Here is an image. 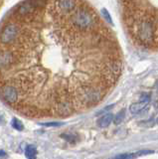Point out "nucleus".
Wrapping results in <instances>:
<instances>
[{
  "label": "nucleus",
  "instance_id": "nucleus-1",
  "mask_svg": "<svg viewBox=\"0 0 158 159\" xmlns=\"http://www.w3.org/2000/svg\"><path fill=\"white\" fill-rule=\"evenodd\" d=\"M122 71L114 33L86 0H23L0 23V100L26 117L89 111Z\"/></svg>",
  "mask_w": 158,
  "mask_h": 159
},
{
  "label": "nucleus",
  "instance_id": "nucleus-2",
  "mask_svg": "<svg viewBox=\"0 0 158 159\" xmlns=\"http://www.w3.org/2000/svg\"><path fill=\"white\" fill-rule=\"evenodd\" d=\"M148 105V101H139V103H134L129 106V111L131 113L136 114L143 111Z\"/></svg>",
  "mask_w": 158,
  "mask_h": 159
},
{
  "label": "nucleus",
  "instance_id": "nucleus-3",
  "mask_svg": "<svg viewBox=\"0 0 158 159\" xmlns=\"http://www.w3.org/2000/svg\"><path fill=\"white\" fill-rule=\"evenodd\" d=\"M114 120V116L112 113H107L102 116L101 118L97 121V124H99L101 127H107L110 124V122Z\"/></svg>",
  "mask_w": 158,
  "mask_h": 159
},
{
  "label": "nucleus",
  "instance_id": "nucleus-4",
  "mask_svg": "<svg viewBox=\"0 0 158 159\" xmlns=\"http://www.w3.org/2000/svg\"><path fill=\"white\" fill-rule=\"evenodd\" d=\"M36 153H37V149H36V147L34 146V145H28V146L26 147L25 155L27 156L28 158L36 156Z\"/></svg>",
  "mask_w": 158,
  "mask_h": 159
},
{
  "label": "nucleus",
  "instance_id": "nucleus-5",
  "mask_svg": "<svg viewBox=\"0 0 158 159\" xmlns=\"http://www.w3.org/2000/svg\"><path fill=\"white\" fill-rule=\"evenodd\" d=\"M124 116H125V109L123 108V109H122V111H120L119 113L117 114V116H114V123L115 124H119L120 122L123 120Z\"/></svg>",
  "mask_w": 158,
  "mask_h": 159
},
{
  "label": "nucleus",
  "instance_id": "nucleus-6",
  "mask_svg": "<svg viewBox=\"0 0 158 159\" xmlns=\"http://www.w3.org/2000/svg\"><path fill=\"white\" fill-rule=\"evenodd\" d=\"M12 126L14 127L15 129L19 130V131L24 129V126H23L22 122H21L19 119H17V118H13L12 119Z\"/></svg>",
  "mask_w": 158,
  "mask_h": 159
},
{
  "label": "nucleus",
  "instance_id": "nucleus-7",
  "mask_svg": "<svg viewBox=\"0 0 158 159\" xmlns=\"http://www.w3.org/2000/svg\"><path fill=\"white\" fill-rule=\"evenodd\" d=\"M136 154L134 153H126V154H120L115 156L114 159H135Z\"/></svg>",
  "mask_w": 158,
  "mask_h": 159
},
{
  "label": "nucleus",
  "instance_id": "nucleus-8",
  "mask_svg": "<svg viewBox=\"0 0 158 159\" xmlns=\"http://www.w3.org/2000/svg\"><path fill=\"white\" fill-rule=\"evenodd\" d=\"M102 16H104L105 21L109 22V24H112V18H110L109 13L107 11V9H102Z\"/></svg>",
  "mask_w": 158,
  "mask_h": 159
},
{
  "label": "nucleus",
  "instance_id": "nucleus-9",
  "mask_svg": "<svg viewBox=\"0 0 158 159\" xmlns=\"http://www.w3.org/2000/svg\"><path fill=\"white\" fill-rule=\"evenodd\" d=\"M153 153V150H140L136 153V156H144L147 154H152Z\"/></svg>",
  "mask_w": 158,
  "mask_h": 159
},
{
  "label": "nucleus",
  "instance_id": "nucleus-10",
  "mask_svg": "<svg viewBox=\"0 0 158 159\" xmlns=\"http://www.w3.org/2000/svg\"><path fill=\"white\" fill-rule=\"evenodd\" d=\"M62 137H64V138H66V139L69 141V140H76V136L75 135H66V134H63L62 135Z\"/></svg>",
  "mask_w": 158,
  "mask_h": 159
},
{
  "label": "nucleus",
  "instance_id": "nucleus-11",
  "mask_svg": "<svg viewBox=\"0 0 158 159\" xmlns=\"http://www.w3.org/2000/svg\"><path fill=\"white\" fill-rule=\"evenodd\" d=\"M140 101H148L149 103V96L146 95V93H143L140 98Z\"/></svg>",
  "mask_w": 158,
  "mask_h": 159
},
{
  "label": "nucleus",
  "instance_id": "nucleus-12",
  "mask_svg": "<svg viewBox=\"0 0 158 159\" xmlns=\"http://www.w3.org/2000/svg\"><path fill=\"white\" fill-rule=\"evenodd\" d=\"M61 122H48V123H45V125L46 126H59L61 125Z\"/></svg>",
  "mask_w": 158,
  "mask_h": 159
},
{
  "label": "nucleus",
  "instance_id": "nucleus-13",
  "mask_svg": "<svg viewBox=\"0 0 158 159\" xmlns=\"http://www.w3.org/2000/svg\"><path fill=\"white\" fill-rule=\"evenodd\" d=\"M6 157V153L4 152V151L0 150V159H3Z\"/></svg>",
  "mask_w": 158,
  "mask_h": 159
},
{
  "label": "nucleus",
  "instance_id": "nucleus-14",
  "mask_svg": "<svg viewBox=\"0 0 158 159\" xmlns=\"http://www.w3.org/2000/svg\"><path fill=\"white\" fill-rule=\"evenodd\" d=\"M2 2H3V0H0V8H1L2 6Z\"/></svg>",
  "mask_w": 158,
  "mask_h": 159
},
{
  "label": "nucleus",
  "instance_id": "nucleus-15",
  "mask_svg": "<svg viewBox=\"0 0 158 159\" xmlns=\"http://www.w3.org/2000/svg\"><path fill=\"white\" fill-rule=\"evenodd\" d=\"M28 159H36V156H34V157H30V158H28Z\"/></svg>",
  "mask_w": 158,
  "mask_h": 159
},
{
  "label": "nucleus",
  "instance_id": "nucleus-16",
  "mask_svg": "<svg viewBox=\"0 0 158 159\" xmlns=\"http://www.w3.org/2000/svg\"><path fill=\"white\" fill-rule=\"evenodd\" d=\"M157 88H158V82H157Z\"/></svg>",
  "mask_w": 158,
  "mask_h": 159
},
{
  "label": "nucleus",
  "instance_id": "nucleus-17",
  "mask_svg": "<svg viewBox=\"0 0 158 159\" xmlns=\"http://www.w3.org/2000/svg\"><path fill=\"white\" fill-rule=\"evenodd\" d=\"M157 122H158V119H157Z\"/></svg>",
  "mask_w": 158,
  "mask_h": 159
}]
</instances>
